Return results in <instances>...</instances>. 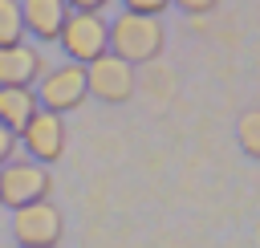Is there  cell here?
Returning a JSON list of instances; mask_svg holds the SVG:
<instances>
[{
    "mask_svg": "<svg viewBox=\"0 0 260 248\" xmlns=\"http://www.w3.org/2000/svg\"><path fill=\"white\" fill-rule=\"evenodd\" d=\"M167 49V24L162 16H142V12H118L110 20V53L130 61V65H150Z\"/></svg>",
    "mask_w": 260,
    "mask_h": 248,
    "instance_id": "obj_1",
    "label": "cell"
},
{
    "mask_svg": "<svg viewBox=\"0 0 260 248\" xmlns=\"http://www.w3.org/2000/svg\"><path fill=\"white\" fill-rule=\"evenodd\" d=\"M37 94V106L41 110H53V114H73L77 106L89 102V89H85V65L77 61H61L57 69H45L32 85Z\"/></svg>",
    "mask_w": 260,
    "mask_h": 248,
    "instance_id": "obj_2",
    "label": "cell"
},
{
    "mask_svg": "<svg viewBox=\"0 0 260 248\" xmlns=\"http://www.w3.org/2000/svg\"><path fill=\"white\" fill-rule=\"evenodd\" d=\"M53 195V171L37 159H8L0 167V203L4 207H24L32 199Z\"/></svg>",
    "mask_w": 260,
    "mask_h": 248,
    "instance_id": "obj_3",
    "label": "cell"
},
{
    "mask_svg": "<svg viewBox=\"0 0 260 248\" xmlns=\"http://www.w3.org/2000/svg\"><path fill=\"white\" fill-rule=\"evenodd\" d=\"M57 41H61V49H65L69 61L89 65L93 57L110 53V20L102 12H69Z\"/></svg>",
    "mask_w": 260,
    "mask_h": 248,
    "instance_id": "obj_4",
    "label": "cell"
},
{
    "mask_svg": "<svg viewBox=\"0 0 260 248\" xmlns=\"http://www.w3.org/2000/svg\"><path fill=\"white\" fill-rule=\"evenodd\" d=\"M12 236H16V244H32V248L61 244L65 240V211L53 199H32L24 207H12Z\"/></svg>",
    "mask_w": 260,
    "mask_h": 248,
    "instance_id": "obj_5",
    "label": "cell"
},
{
    "mask_svg": "<svg viewBox=\"0 0 260 248\" xmlns=\"http://www.w3.org/2000/svg\"><path fill=\"white\" fill-rule=\"evenodd\" d=\"M134 85H138L134 81V65L122 61V57H114V53H102V57H93L85 65V89H89V98H98L106 106L130 102Z\"/></svg>",
    "mask_w": 260,
    "mask_h": 248,
    "instance_id": "obj_6",
    "label": "cell"
},
{
    "mask_svg": "<svg viewBox=\"0 0 260 248\" xmlns=\"http://www.w3.org/2000/svg\"><path fill=\"white\" fill-rule=\"evenodd\" d=\"M16 138H20V146L28 150V159H37V163H45V167H49V163H61V159H65V138H69L65 114L37 110Z\"/></svg>",
    "mask_w": 260,
    "mask_h": 248,
    "instance_id": "obj_7",
    "label": "cell"
},
{
    "mask_svg": "<svg viewBox=\"0 0 260 248\" xmlns=\"http://www.w3.org/2000/svg\"><path fill=\"white\" fill-rule=\"evenodd\" d=\"M49 65L37 45H28V41L0 45V85H37V77Z\"/></svg>",
    "mask_w": 260,
    "mask_h": 248,
    "instance_id": "obj_8",
    "label": "cell"
},
{
    "mask_svg": "<svg viewBox=\"0 0 260 248\" xmlns=\"http://www.w3.org/2000/svg\"><path fill=\"white\" fill-rule=\"evenodd\" d=\"M73 8L65 0H20V16H24V37L37 41H57L65 28V16Z\"/></svg>",
    "mask_w": 260,
    "mask_h": 248,
    "instance_id": "obj_9",
    "label": "cell"
},
{
    "mask_svg": "<svg viewBox=\"0 0 260 248\" xmlns=\"http://www.w3.org/2000/svg\"><path fill=\"white\" fill-rule=\"evenodd\" d=\"M37 110H41V106H37L32 85H0V122H4L12 134H20L24 122H28Z\"/></svg>",
    "mask_w": 260,
    "mask_h": 248,
    "instance_id": "obj_10",
    "label": "cell"
},
{
    "mask_svg": "<svg viewBox=\"0 0 260 248\" xmlns=\"http://www.w3.org/2000/svg\"><path fill=\"white\" fill-rule=\"evenodd\" d=\"M236 142H240V150H244L248 159H260V106H252V110L240 114V122H236Z\"/></svg>",
    "mask_w": 260,
    "mask_h": 248,
    "instance_id": "obj_11",
    "label": "cell"
},
{
    "mask_svg": "<svg viewBox=\"0 0 260 248\" xmlns=\"http://www.w3.org/2000/svg\"><path fill=\"white\" fill-rule=\"evenodd\" d=\"M16 41H24L20 0H0V45H16Z\"/></svg>",
    "mask_w": 260,
    "mask_h": 248,
    "instance_id": "obj_12",
    "label": "cell"
},
{
    "mask_svg": "<svg viewBox=\"0 0 260 248\" xmlns=\"http://www.w3.org/2000/svg\"><path fill=\"white\" fill-rule=\"evenodd\" d=\"M126 12H142V16H162L171 8V0H122Z\"/></svg>",
    "mask_w": 260,
    "mask_h": 248,
    "instance_id": "obj_13",
    "label": "cell"
},
{
    "mask_svg": "<svg viewBox=\"0 0 260 248\" xmlns=\"http://www.w3.org/2000/svg\"><path fill=\"white\" fill-rule=\"evenodd\" d=\"M175 8H183L187 16H207V12H215L219 8V0H171Z\"/></svg>",
    "mask_w": 260,
    "mask_h": 248,
    "instance_id": "obj_14",
    "label": "cell"
},
{
    "mask_svg": "<svg viewBox=\"0 0 260 248\" xmlns=\"http://www.w3.org/2000/svg\"><path fill=\"white\" fill-rule=\"evenodd\" d=\"M16 146H20V138H16L4 122H0V167H4L8 159H16Z\"/></svg>",
    "mask_w": 260,
    "mask_h": 248,
    "instance_id": "obj_15",
    "label": "cell"
},
{
    "mask_svg": "<svg viewBox=\"0 0 260 248\" xmlns=\"http://www.w3.org/2000/svg\"><path fill=\"white\" fill-rule=\"evenodd\" d=\"M65 4H69L73 12H106L114 0H65Z\"/></svg>",
    "mask_w": 260,
    "mask_h": 248,
    "instance_id": "obj_16",
    "label": "cell"
},
{
    "mask_svg": "<svg viewBox=\"0 0 260 248\" xmlns=\"http://www.w3.org/2000/svg\"><path fill=\"white\" fill-rule=\"evenodd\" d=\"M20 248H32V244H20ZM45 248H61V244H45Z\"/></svg>",
    "mask_w": 260,
    "mask_h": 248,
    "instance_id": "obj_17",
    "label": "cell"
}]
</instances>
